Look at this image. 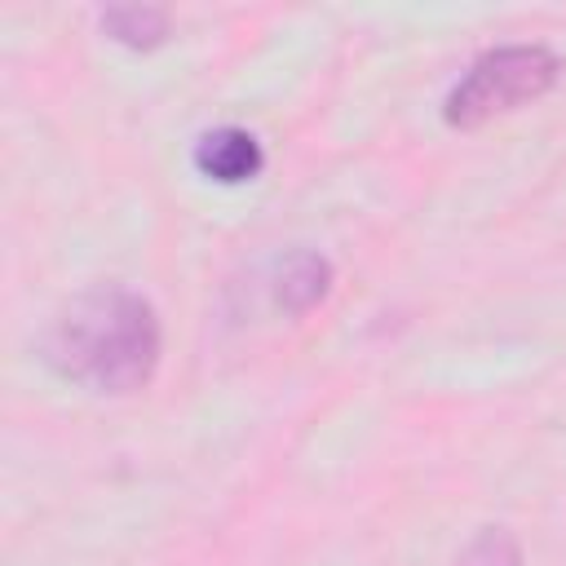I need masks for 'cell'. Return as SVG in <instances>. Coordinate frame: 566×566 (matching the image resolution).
Returning a JSON list of instances; mask_svg holds the SVG:
<instances>
[{"label": "cell", "instance_id": "cell-1", "mask_svg": "<svg viewBox=\"0 0 566 566\" xmlns=\"http://www.w3.org/2000/svg\"><path fill=\"white\" fill-rule=\"evenodd\" d=\"M40 349L62 380L88 394L124 398L155 380L164 327L142 292L124 283H97L57 310Z\"/></svg>", "mask_w": 566, "mask_h": 566}, {"label": "cell", "instance_id": "cell-2", "mask_svg": "<svg viewBox=\"0 0 566 566\" xmlns=\"http://www.w3.org/2000/svg\"><path fill=\"white\" fill-rule=\"evenodd\" d=\"M562 80V57L548 44H500L469 62L442 97V124L473 133L500 115L539 102Z\"/></svg>", "mask_w": 566, "mask_h": 566}, {"label": "cell", "instance_id": "cell-3", "mask_svg": "<svg viewBox=\"0 0 566 566\" xmlns=\"http://www.w3.org/2000/svg\"><path fill=\"white\" fill-rule=\"evenodd\" d=\"M190 164H195L199 177H208L217 186H243V181L261 177L265 150H261L256 133H248L239 124H221V128L199 133V142L190 150Z\"/></svg>", "mask_w": 566, "mask_h": 566}, {"label": "cell", "instance_id": "cell-4", "mask_svg": "<svg viewBox=\"0 0 566 566\" xmlns=\"http://www.w3.org/2000/svg\"><path fill=\"white\" fill-rule=\"evenodd\" d=\"M332 279H336V270H332V261H327L323 252H314V248H292V252L279 256V265H274V305H279L283 314L301 318V314H310L314 305L327 301Z\"/></svg>", "mask_w": 566, "mask_h": 566}, {"label": "cell", "instance_id": "cell-5", "mask_svg": "<svg viewBox=\"0 0 566 566\" xmlns=\"http://www.w3.org/2000/svg\"><path fill=\"white\" fill-rule=\"evenodd\" d=\"M97 22H102L106 40H115L124 49H137V53H150V49L168 44V31H172L168 13L155 9V4H111V9H102Z\"/></svg>", "mask_w": 566, "mask_h": 566}, {"label": "cell", "instance_id": "cell-6", "mask_svg": "<svg viewBox=\"0 0 566 566\" xmlns=\"http://www.w3.org/2000/svg\"><path fill=\"white\" fill-rule=\"evenodd\" d=\"M451 566H522V544L509 526H482Z\"/></svg>", "mask_w": 566, "mask_h": 566}]
</instances>
